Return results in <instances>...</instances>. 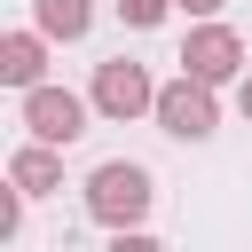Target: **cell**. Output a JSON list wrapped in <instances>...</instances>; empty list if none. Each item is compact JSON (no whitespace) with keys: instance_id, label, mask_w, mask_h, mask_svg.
Instances as JSON below:
<instances>
[{"instance_id":"6da1fadb","label":"cell","mask_w":252,"mask_h":252,"mask_svg":"<svg viewBox=\"0 0 252 252\" xmlns=\"http://www.w3.org/2000/svg\"><path fill=\"white\" fill-rule=\"evenodd\" d=\"M150 205H158L150 165H134V158H102V165L87 173V213H94L102 228H142Z\"/></svg>"},{"instance_id":"7a4b0ae2","label":"cell","mask_w":252,"mask_h":252,"mask_svg":"<svg viewBox=\"0 0 252 252\" xmlns=\"http://www.w3.org/2000/svg\"><path fill=\"white\" fill-rule=\"evenodd\" d=\"M150 118H158V134H173V142H213V134H220V87L181 71V79L158 87V110H150Z\"/></svg>"},{"instance_id":"3957f363","label":"cell","mask_w":252,"mask_h":252,"mask_svg":"<svg viewBox=\"0 0 252 252\" xmlns=\"http://www.w3.org/2000/svg\"><path fill=\"white\" fill-rule=\"evenodd\" d=\"M87 118H94V94H71V87H24V134H39V142H55V150H71L79 134H87Z\"/></svg>"},{"instance_id":"277c9868","label":"cell","mask_w":252,"mask_h":252,"mask_svg":"<svg viewBox=\"0 0 252 252\" xmlns=\"http://www.w3.org/2000/svg\"><path fill=\"white\" fill-rule=\"evenodd\" d=\"M87 94H94V110H102V118H118V126L158 110V79H150L134 55H110V63H94V87H87Z\"/></svg>"},{"instance_id":"5b68a950","label":"cell","mask_w":252,"mask_h":252,"mask_svg":"<svg viewBox=\"0 0 252 252\" xmlns=\"http://www.w3.org/2000/svg\"><path fill=\"white\" fill-rule=\"evenodd\" d=\"M181 71H189V79L228 87V79H244V39H236L220 16H197V24H189V39H181Z\"/></svg>"},{"instance_id":"8992f818","label":"cell","mask_w":252,"mask_h":252,"mask_svg":"<svg viewBox=\"0 0 252 252\" xmlns=\"http://www.w3.org/2000/svg\"><path fill=\"white\" fill-rule=\"evenodd\" d=\"M47 47H55V39H47L39 24H32V32H8V39H0V87H16V94L39 87V79H47Z\"/></svg>"},{"instance_id":"52a82bcc","label":"cell","mask_w":252,"mask_h":252,"mask_svg":"<svg viewBox=\"0 0 252 252\" xmlns=\"http://www.w3.org/2000/svg\"><path fill=\"white\" fill-rule=\"evenodd\" d=\"M8 181H16L24 197H55V189H63V150L32 134V142H24L16 158H8Z\"/></svg>"},{"instance_id":"ba28073f","label":"cell","mask_w":252,"mask_h":252,"mask_svg":"<svg viewBox=\"0 0 252 252\" xmlns=\"http://www.w3.org/2000/svg\"><path fill=\"white\" fill-rule=\"evenodd\" d=\"M32 24H39L47 39H87V24H94V0H32Z\"/></svg>"},{"instance_id":"9c48e42d","label":"cell","mask_w":252,"mask_h":252,"mask_svg":"<svg viewBox=\"0 0 252 252\" xmlns=\"http://www.w3.org/2000/svg\"><path fill=\"white\" fill-rule=\"evenodd\" d=\"M118 16H126L134 32H150V24H165V16H173V0H118Z\"/></svg>"},{"instance_id":"30bf717a","label":"cell","mask_w":252,"mask_h":252,"mask_svg":"<svg viewBox=\"0 0 252 252\" xmlns=\"http://www.w3.org/2000/svg\"><path fill=\"white\" fill-rule=\"evenodd\" d=\"M16 228H24V189H16V181H8V189H0V244H8V236H16Z\"/></svg>"},{"instance_id":"8fae6325","label":"cell","mask_w":252,"mask_h":252,"mask_svg":"<svg viewBox=\"0 0 252 252\" xmlns=\"http://www.w3.org/2000/svg\"><path fill=\"white\" fill-rule=\"evenodd\" d=\"M173 8H181V16H189V24H197V16H220V8H228V0H173Z\"/></svg>"},{"instance_id":"7c38bea8","label":"cell","mask_w":252,"mask_h":252,"mask_svg":"<svg viewBox=\"0 0 252 252\" xmlns=\"http://www.w3.org/2000/svg\"><path fill=\"white\" fill-rule=\"evenodd\" d=\"M236 110H244V118H252V71H244V79H236Z\"/></svg>"}]
</instances>
